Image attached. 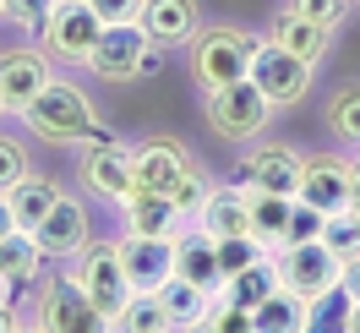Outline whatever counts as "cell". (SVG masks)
I'll list each match as a JSON object with an SVG mask.
<instances>
[{"label": "cell", "mask_w": 360, "mask_h": 333, "mask_svg": "<svg viewBox=\"0 0 360 333\" xmlns=\"http://www.w3.org/2000/svg\"><path fill=\"white\" fill-rule=\"evenodd\" d=\"M22 126L33 137H44V142H120L115 132H104L98 120H93V104L82 88H71V82H60V77H49L44 88L27 99L22 110Z\"/></svg>", "instance_id": "obj_1"}, {"label": "cell", "mask_w": 360, "mask_h": 333, "mask_svg": "<svg viewBox=\"0 0 360 333\" xmlns=\"http://www.w3.org/2000/svg\"><path fill=\"white\" fill-rule=\"evenodd\" d=\"M88 66H93V77H104V82H131V77H153V71L164 66V49L142 33V23H120V27H104V33H98Z\"/></svg>", "instance_id": "obj_2"}, {"label": "cell", "mask_w": 360, "mask_h": 333, "mask_svg": "<svg viewBox=\"0 0 360 333\" xmlns=\"http://www.w3.org/2000/svg\"><path fill=\"white\" fill-rule=\"evenodd\" d=\"M273 120V104L268 93L257 88L251 77L240 82H224V88H207V126L229 142H251V137H262Z\"/></svg>", "instance_id": "obj_3"}, {"label": "cell", "mask_w": 360, "mask_h": 333, "mask_svg": "<svg viewBox=\"0 0 360 333\" xmlns=\"http://www.w3.org/2000/svg\"><path fill=\"white\" fill-rule=\"evenodd\" d=\"M33 322L39 333H115V322L104 311L88 301V289L77 284V279H49L39 289V301H33Z\"/></svg>", "instance_id": "obj_4"}, {"label": "cell", "mask_w": 360, "mask_h": 333, "mask_svg": "<svg viewBox=\"0 0 360 333\" xmlns=\"http://www.w3.org/2000/svg\"><path fill=\"white\" fill-rule=\"evenodd\" d=\"M251 49H257V39H251L246 27H202L191 39V71H197L202 88L240 82L251 71Z\"/></svg>", "instance_id": "obj_5"}, {"label": "cell", "mask_w": 360, "mask_h": 333, "mask_svg": "<svg viewBox=\"0 0 360 333\" xmlns=\"http://www.w3.org/2000/svg\"><path fill=\"white\" fill-rule=\"evenodd\" d=\"M246 77L268 93L273 110H290V104H300V99L311 93V61H300V55H290V49H278L273 39H257Z\"/></svg>", "instance_id": "obj_6"}, {"label": "cell", "mask_w": 360, "mask_h": 333, "mask_svg": "<svg viewBox=\"0 0 360 333\" xmlns=\"http://www.w3.org/2000/svg\"><path fill=\"white\" fill-rule=\"evenodd\" d=\"M273 263H278V284L295 289V295H306V301L344 279V257H338L322 235H316V241H300V246H278Z\"/></svg>", "instance_id": "obj_7"}, {"label": "cell", "mask_w": 360, "mask_h": 333, "mask_svg": "<svg viewBox=\"0 0 360 333\" xmlns=\"http://www.w3.org/2000/svg\"><path fill=\"white\" fill-rule=\"evenodd\" d=\"M71 279L88 289V301L104 311L110 322H115V311L131 301V279H126V268H120V251H115V241L82 246V251H77V268H71Z\"/></svg>", "instance_id": "obj_8"}, {"label": "cell", "mask_w": 360, "mask_h": 333, "mask_svg": "<svg viewBox=\"0 0 360 333\" xmlns=\"http://www.w3.org/2000/svg\"><path fill=\"white\" fill-rule=\"evenodd\" d=\"M98 33H104V23H98V11H93L88 0H55L49 23L39 27V39H44L49 55H55V61H77V66H88Z\"/></svg>", "instance_id": "obj_9"}, {"label": "cell", "mask_w": 360, "mask_h": 333, "mask_svg": "<svg viewBox=\"0 0 360 333\" xmlns=\"http://www.w3.org/2000/svg\"><path fill=\"white\" fill-rule=\"evenodd\" d=\"M300 175H306V153H295L284 142L251 148L246 164L235 170V191H273V197H300Z\"/></svg>", "instance_id": "obj_10"}, {"label": "cell", "mask_w": 360, "mask_h": 333, "mask_svg": "<svg viewBox=\"0 0 360 333\" xmlns=\"http://www.w3.org/2000/svg\"><path fill=\"white\" fill-rule=\"evenodd\" d=\"M82 186H93L98 197H110L115 208H126L136 197V164L126 142H88L82 153Z\"/></svg>", "instance_id": "obj_11"}, {"label": "cell", "mask_w": 360, "mask_h": 333, "mask_svg": "<svg viewBox=\"0 0 360 333\" xmlns=\"http://www.w3.org/2000/svg\"><path fill=\"white\" fill-rule=\"evenodd\" d=\"M115 251H120V268H126L131 289H158L175 273V241H153V235H131L126 230L115 241Z\"/></svg>", "instance_id": "obj_12"}, {"label": "cell", "mask_w": 360, "mask_h": 333, "mask_svg": "<svg viewBox=\"0 0 360 333\" xmlns=\"http://www.w3.org/2000/svg\"><path fill=\"white\" fill-rule=\"evenodd\" d=\"M33 241H39V251H44V263L77 257V251L88 246V208H82V202H71L66 191H60L55 208H49V219L33 230Z\"/></svg>", "instance_id": "obj_13"}, {"label": "cell", "mask_w": 360, "mask_h": 333, "mask_svg": "<svg viewBox=\"0 0 360 333\" xmlns=\"http://www.w3.org/2000/svg\"><path fill=\"white\" fill-rule=\"evenodd\" d=\"M49 82V55L44 49H0V104L11 115L27 110V99Z\"/></svg>", "instance_id": "obj_14"}, {"label": "cell", "mask_w": 360, "mask_h": 333, "mask_svg": "<svg viewBox=\"0 0 360 333\" xmlns=\"http://www.w3.org/2000/svg\"><path fill=\"white\" fill-rule=\"evenodd\" d=\"M131 164H136V186H142V191H164V197H169L180 180L197 170V164H191V153H186L180 142H164V137H158V142L131 148Z\"/></svg>", "instance_id": "obj_15"}, {"label": "cell", "mask_w": 360, "mask_h": 333, "mask_svg": "<svg viewBox=\"0 0 360 333\" xmlns=\"http://www.w3.org/2000/svg\"><path fill=\"white\" fill-rule=\"evenodd\" d=\"M136 23H142V33L158 49H175V44H191L202 33V11H197V0H148Z\"/></svg>", "instance_id": "obj_16"}, {"label": "cell", "mask_w": 360, "mask_h": 333, "mask_svg": "<svg viewBox=\"0 0 360 333\" xmlns=\"http://www.w3.org/2000/svg\"><path fill=\"white\" fill-rule=\"evenodd\" d=\"M175 273L180 279H191L197 289L207 295H224V273H219V241L197 230V224H186L175 235Z\"/></svg>", "instance_id": "obj_17"}, {"label": "cell", "mask_w": 360, "mask_h": 333, "mask_svg": "<svg viewBox=\"0 0 360 333\" xmlns=\"http://www.w3.org/2000/svg\"><path fill=\"white\" fill-rule=\"evenodd\" d=\"M300 202H311L316 213L349 208V164L333 153H311L306 158V175H300Z\"/></svg>", "instance_id": "obj_18"}, {"label": "cell", "mask_w": 360, "mask_h": 333, "mask_svg": "<svg viewBox=\"0 0 360 333\" xmlns=\"http://www.w3.org/2000/svg\"><path fill=\"white\" fill-rule=\"evenodd\" d=\"M120 213H126V230H131V235H153V241H175L180 230L191 224L164 191H142V186H136V197L126 202Z\"/></svg>", "instance_id": "obj_19"}, {"label": "cell", "mask_w": 360, "mask_h": 333, "mask_svg": "<svg viewBox=\"0 0 360 333\" xmlns=\"http://www.w3.org/2000/svg\"><path fill=\"white\" fill-rule=\"evenodd\" d=\"M197 230H207L213 241H229V235H251V219H246V191H235V186H213L202 202V213H197Z\"/></svg>", "instance_id": "obj_20"}, {"label": "cell", "mask_w": 360, "mask_h": 333, "mask_svg": "<svg viewBox=\"0 0 360 333\" xmlns=\"http://www.w3.org/2000/svg\"><path fill=\"white\" fill-rule=\"evenodd\" d=\"M268 39L278 49H290V55H300V61H311V66H316V61L328 55V44H333V27H316V23L295 17L290 6H284V11L268 23Z\"/></svg>", "instance_id": "obj_21"}, {"label": "cell", "mask_w": 360, "mask_h": 333, "mask_svg": "<svg viewBox=\"0 0 360 333\" xmlns=\"http://www.w3.org/2000/svg\"><path fill=\"white\" fill-rule=\"evenodd\" d=\"M39 263H44V251L33 241V230H11L6 241H0V289L11 295V289H22L39 279Z\"/></svg>", "instance_id": "obj_22"}, {"label": "cell", "mask_w": 360, "mask_h": 333, "mask_svg": "<svg viewBox=\"0 0 360 333\" xmlns=\"http://www.w3.org/2000/svg\"><path fill=\"white\" fill-rule=\"evenodd\" d=\"M153 295H158V306H164V317H169V328H175V333L191 328V322H202L207 306H213V295H207V289H197L191 279H180V273H169Z\"/></svg>", "instance_id": "obj_23"}, {"label": "cell", "mask_w": 360, "mask_h": 333, "mask_svg": "<svg viewBox=\"0 0 360 333\" xmlns=\"http://www.w3.org/2000/svg\"><path fill=\"white\" fill-rule=\"evenodd\" d=\"M55 197H60V186L49 175H22L11 191H6V202H11V219H17V230H39V224L49 219V208H55Z\"/></svg>", "instance_id": "obj_24"}, {"label": "cell", "mask_w": 360, "mask_h": 333, "mask_svg": "<svg viewBox=\"0 0 360 333\" xmlns=\"http://www.w3.org/2000/svg\"><path fill=\"white\" fill-rule=\"evenodd\" d=\"M349 322H355V295L344 284H328L322 295L306 301V328L300 333H349Z\"/></svg>", "instance_id": "obj_25"}, {"label": "cell", "mask_w": 360, "mask_h": 333, "mask_svg": "<svg viewBox=\"0 0 360 333\" xmlns=\"http://www.w3.org/2000/svg\"><path fill=\"white\" fill-rule=\"evenodd\" d=\"M290 208L295 197H273V191H246V219H251V235L268 246H284V230H290Z\"/></svg>", "instance_id": "obj_26"}, {"label": "cell", "mask_w": 360, "mask_h": 333, "mask_svg": "<svg viewBox=\"0 0 360 333\" xmlns=\"http://www.w3.org/2000/svg\"><path fill=\"white\" fill-rule=\"evenodd\" d=\"M251 322H257V333H300L306 328V295H295V289H273L262 306L251 311Z\"/></svg>", "instance_id": "obj_27"}, {"label": "cell", "mask_w": 360, "mask_h": 333, "mask_svg": "<svg viewBox=\"0 0 360 333\" xmlns=\"http://www.w3.org/2000/svg\"><path fill=\"white\" fill-rule=\"evenodd\" d=\"M273 289H278V263H273V251L262 257V263H251L246 273H235L224 284V295L235 301V306H246V311H257L262 301H268Z\"/></svg>", "instance_id": "obj_28"}, {"label": "cell", "mask_w": 360, "mask_h": 333, "mask_svg": "<svg viewBox=\"0 0 360 333\" xmlns=\"http://www.w3.org/2000/svg\"><path fill=\"white\" fill-rule=\"evenodd\" d=\"M164 328H169V317H164L153 289H131V301L115 311V333H164Z\"/></svg>", "instance_id": "obj_29"}, {"label": "cell", "mask_w": 360, "mask_h": 333, "mask_svg": "<svg viewBox=\"0 0 360 333\" xmlns=\"http://www.w3.org/2000/svg\"><path fill=\"white\" fill-rule=\"evenodd\" d=\"M262 257H268V246L257 241V235H229V241H219V273H224V284L235 273H246L251 263H262Z\"/></svg>", "instance_id": "obj_30"}, {"label": "cell", "mask_w": 360, "mask_h": 333, "mask_svg": "<svg viewBox=\"0 0 360 333\" xmlns=\"http://www.w3.org/2000/svg\"><path fill=\"white\" fill-rule=\"evenodd\" d=\"M328 126H333L344 142H360V88L344 82V88L328 99Z\"/></svg>", "instance_id": "obj_31"}, {"label": "cell", "mask_w": 360, "mask_h": 333, "mask_svg": "<svg viewBox=\"0 0 360 333\" xmlns=\"http://www.w3.org/2000/svg\"><path fill=\"white\" fill-rule=\"evenodd\" d=\"M322 241L333 246L338 257L360 251V213H355V208H338V213H328V219H322Z\"/></svg>", "instance_id": "obj_32"}, {"label": "cell", "mask_w": 360, "mask_h": 333, "mask_svg": "<svg viewBox=\"0 0 360 333\" xmlns=\"http://www.w3.org/2000/svg\"><path fill=\"white\" fill-rule=\"evenodd\" d=\"M49 11H55V0H0V17L27 27V33H39L49 23Z\"/></svg>", "instance_id": "obj_33"}, {"label": "cell", "mask_w": 360, "mask_h": 333, "mask_svg": "<svg viewBox=\"0 0 360 333\" xmlns=\"http://www.w3.org/2000/svg\"><path fill=\"white\" fill-rule=\"evenodd\" d=\"M207 322L219 333H257V322H251L246 306H235L229 295H213V306H207Z\"/></svg>", "instance_id": "obj_34"}, {"label": "cell", "mask_w": 360, "mask_h": 333, "mask_svg": "<svg viewBox=\"0 0 360 333\" xmlns=\"http://www.w3.org/2000/svg\"><path fill=\"white\" fill-rule=\"evenodd\" d=\"M22 175H33V164H27V148L17 137H0V191H11Z\"/></svg>", "instance_id": "obj_35"}, {"label": "cell", "mask_w": 360, "mask_h": 333, "mask_svg": "<svg viewBox=\"0 0 360 333\" xmlns=\"http://www.w3.org/2000/svg\"><path fill=\"white\" fill-rule=\"evenodd\" d=\"M322 219H328V213H316L311 202H300V197H295V208H290V230H284V246L316 241V235H322Z\"/></svg>", "instance_id": "obj_36"}, {"label": "cell", "mask_w": 360, "mask_h": 333, "mask_svg": "<svg viewBox=\"0 0 360 333\" xmlns=\"http://www.w3.org/2000/svg\"><path fill=\"white\" fill-rule=\"evenodd\" d=\"M295 17H306L316 27H338L344 23V11H349V0H290Z\"/></svg>", "instance_id": "obj_37"}, {"label": "cell", "mask_w": 360, "mask_h": 333, "mask_svg": "<svg viewBox=\"0 0 360 333\" xmlns=\"http://www.w3.org/2000/svg\"><path fill=\"white\" fill-rule=\"evenodd\" d=\"M207 191H213V186H207V180L197 175V170H191V175H186V180L175 186V191H169V202H175L186 219H197V213H202V202H207Z\"/></svg>", "instance_id": "obj_38"}, {"label": "cell", "mask_w": 360, "mask_h": 333, "mask_svg": "<svg viewBox=\"0 0 360 333\" xmlns=\"http://www.w3.org/2000/svg\"><path fill=\"white\" fill-rule=\"evenodd\" d=\"M88 6L98 11V23H104V27H120V23H136L148 0H88Z\"/></svg>", "instance_id": "obj_39"}, {"label": "cell", "mask_w": 360, "mask_h": 333, "mask_svg": "<svg viewBox=\"0 0 360 333\" xmlns=\"http://www.w3.org/2000/svg\"><path fill=\"white\" fill-rule=\"evenodd\" d=\"M338 284L360 301V251H349V257H344V279H338Z\"/></svg>", "instance_id": "obj_40"}, {"label": "cell", "mask_w": 360, "mask_h": 333, "mask_svg": "<svg viewBox=\"0 0 360 333\" xmlns=\"http://www.w3.org/2000/svg\"><path fill=\"white\" fill-rule=\"evenodd\" d=\"M17 230V219H11V202H6V191H0V241Z\"/></svg>", "instance_id": "obj_41"}, {"label": "cell", "mask_w": 360, "mask_h": 333, "mask_svg": "<svg viewBox=\"0 0 360 333\" xmlns=\"http://www.w3.org/2000/svg\"><path fill=\"white\" fill-rule=\"evenodd\" d=\"M349 208L360 213V164H349Z\"/></svg>", "instance_id": "obj_42"}, {"label": "cell", "mask_w": 360, "mask_h": 333, "mask_svg": "<svg viewBox=\"0 0 360 333\" xmlns=\"http://www.w3.org/2000/svg\"><path fill=\"white\" fill-rule=\"evenodd\" d=\"M17 328V317H11V301H0V333H11Z\"/></svg>", "instance_id": "obj_43"}, {"label": "cell", "mask_w": 360, "mask_h": 333, "mask_svg": "<svg viewBox=\"0 0 360 333\" xmlns=\"http://www.w3.org/2000/svg\"><path fill=\"white\" fill-rule=\"evenodd\" d=\"M180 333H219V328H213V322L202 317V322H191V328H180Z\"/></svg>", "instance_id": "obj_44"}, {"label": "cell", "mask_w": 360, "mask_h": 333, "mask_svg": "<svg viewBox=\"0 0 360 333\" xmlns=\"http://www.w3.org/2000/svg\"><path fill=\"white\" fill-rule=\"evenodd\" d=\"M11 333H39V322H17V328H11Z\"/></svg>", "instance_id": "obj_45"}, {"label": "cell", "mask_w": 360, "mask_h": 333, "mask_svg": "<svg viewBox=\"0 0 360 333\" xmlns=\"http://www.w3.org/2000/svg\"><path fill=\"white\" fill-rule=\"evenodd\" d=\"M349 333H360V301H355V322H349Z\"/></svg>", "instance_id": "obj_46"}, {"label": "cell", "mask_w": 360, "mask_h": 333, "mask_svg": "<svg viewBox=\"0 0 360 333\" xmlns=\"http://www.w3.org/2000/svg\"><path fill=\"white\" fill-rule=\"evenodd\" d=\"M0 301H6V289H0Z\"/></svg>", "instance_id": "obj_47"}, {"label": "cell", "mask_w": 360, "mask_h": 333, "mask_svg": "<svg viewBox=\"0 0 360 333\" xmlns=\"http://www.w3.org/2000/svg\"><path fill=\"white\" fill-rule=\"evenodd\" d=\"M164 333H175V328H164Z\"/></svg>", "instance_id": "obj_48"}, {"label": "cell", "mask_w": 360, "mask_h": 333, "mask_svg": "<svg viewBox=\"0 0 360 333\" xmlns=\"http://www.w3.org/2000/svg\"><path fill=\"white\" fill-rule=\"evenodd\" d=\"M0 110H6V104H0Z\"/></svg>", "instance_id": "obj_49"}, {"label": "cell", "mask_w": 360, "mask_h": 333, "mask_svg": "<svg viewBox=\"0 0 360 333\" xmlns=\"http://www.w3.org/2000/svg\"><path fill=\"white\" fill-rule=\"evenodd\" d=\"M355 6H360V0H355Z\"/></svg>", "instance_id": "obj_50"}]
</instances>
